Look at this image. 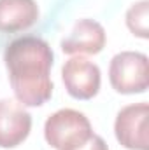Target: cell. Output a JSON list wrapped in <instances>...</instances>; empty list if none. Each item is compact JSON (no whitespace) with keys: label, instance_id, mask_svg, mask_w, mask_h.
<instances>
[{"label":"cell","instance_id":"8992f818","mask_svg":"<svg viewBox=\"0 0 149 150\" xmlns=\"http://www.w3.org/2000/svg\"><path fill=\"white\" fill-rule=\"evenodd\" d=\"M32 129V115L18 100H0V147L14 149L27 140Z\"/></svg>","mask_w":149,"mask_h":150},{"label":"cell","instance_id":"5b68a950","mask_svg":"<svg viewBox=\"0 0 149 150\" xmlns=\"http://www.w3.org/2000/svg\"><path fill=\"white\" fill-rule=\"evenodd\" d=\"M62 77L67 93L75 100H90L100 89V68L81 56L65 61Z\"/></svg>","mask_w":149,"mask_h":150},{"label":"cell","instance_id":"9c48e42d","mask_svg":"<svg viewBox=\"0 0 149 150\" xmlns=\"http://www.w3.org/2000/svg\"><path fill=\"white\" fill-rule=\"evenodd\" d=\"M126 25L137 37H148V0L133 4L126 12Z\"/></svg>","mask_w":149,"mask_h":150},{"label":"cell","instance_id":"3957f363","mask_svg":"<svg viewBox=\"0 0 149 150\" xmlns=\"http://www.w3.org/2000/svg\"><path fill=\"white\" fill-rule=\"evenodd\" d=\"M111 86L121 94L144 93L148 89V56L142 52L125 51L116 54L109 67Z\"/></svg>","mask_w":149,"mask_h":150},{"label":"cell","instance_id":"52a82bcc","mask_svg":"<svg viewBox=\"0 0 149 150\" xmlns=\"http://www.w3.org/2000/svg\"><path fill=\"white\" fill-rule=\"evenodd\" d=\"M105 45V30L98 21L79 19L69 37L62 40L65 54H98Z\"/></svg>","mask_w":149,"mask_h":150},{"label":"cell","instance_id":"ba28073f","mask_svg":"<svg viewBox=\"0 0 149 150\" xmlns=\"http://www.w3.org/2000/svg\"><path fill=\"white\" fill-rule=\"evenodd\" d=\"M39 19L35 0H0V32L16 33L28 30Z\"/></svg>","mask_w":149,"mask_h":150},{"label":"cell","instance_id":"6da1fadb","mask_svg":"<svg viewBox=\"0 0 149 150\" xmlns=\"http://www.w3.org/2000/svg\"><path fill=\"white\" fill-rule=\"evenodd\" d=\"M11 87L16 100L27 107H40L53 94L51 67L53 51L40 37H21L12 40L4 52Z\"/></svg>","mask_w":149,"mask_h":150},{"label":"cell","instance_id":"30bf717a","mask_svg":"<svg viewBox=\"0 0 149 150\" xmlns=\"http://www.w3.org/2000/svg\"><path fill=\"white\" fill-rule=\"evenodd\" d=\"M75 150H109V147H107V143L104 142L102 136H98V134L93 133L86 143H82L79 149H75Z\"/></svg>","mask_w":149,"mask_h":150},{"label":"cell","instance_id":"7a4b0ae2","mask_svg":"<svg viewBox=\"0 0 149 150\" xmlns=\"http://www.w3.org/2000/svg\"><path fill=\"white\" fill-rule=\"evenodd\" d=\"M93 134L91 124L84 113L63 108L47 117L44 126L46 142L56 150H75Z\"/></svg>","mask_w":149,"mask_h":150},{"label":"cell","instance_id":"277c9868","mask_svg":"<svg viewBox=\"0 0 149 150\" xmlns=\"http://www.w3.org/2000/svg\"><path fill=\"white\" fill-rule=\"evenodd\" d=\"M148 103L128 105L117 113L114 131L125 149L148 150Z\"/></svg>","mask_w":149,"mask_h":150}]
</instances>
